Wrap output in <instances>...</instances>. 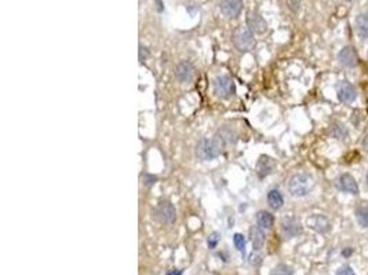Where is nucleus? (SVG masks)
Here are the masks:
<instances>
[{"label": "nucleus", "mask_w": 368, "mask_h": 275, "mask_svg": "<svg viewBox=\"0 0 368 275\" xmlns=\"http://www.w3.org/2000/svg\"><path fill=\"white\" fill-rule=\"evenodd\" d=\"M313 186H315L313 178L310 175L303 174V172L293 175L287 184L290 194L293 197H298V198L308 196L313 190Z\"/></svg>", "instance_id": "1"}, {"label": "nucleus", "mask_w": 368, "mask_h": 275, "mask_svg": "<svg viewBox=\"0 0 368 275\" xmlns=\"http://www.w3.org/2000/svg\"><path fill=\"white\" fill-rule=\"evenodd\" d=\"M221 142L217 138H213V139L203 138L196 143L195 156H196V159L201 160V161H211L221 154Z\"/></svg>", "instance_id": "2"}, {"label": "nucleus", "mask_w": 368, "mask_h": 275, "mask_svg": "<svg viewBox=\"0 0 368 275\" xmlns=\"http://www.w3.org/2000/svg\"><path fill=\"white\" fill-rule=\"evenodd\" d=\"M213 90L214 94L217 98L221 99H229L236 94V86L235 81L230 79L229 76L220 74L217 76L213 81Z\"/></svg>", "instance_id": "3"}, {"label": "nucleus", "mask_w": 368, "mask_h": 275, "mask_svg": "<svg viewBox=\"0 0 368 275\" xmlns=\"http://www.w3.org/2000/svg\"><path fill=\"white\" fill-rule=\"evenodd\" d=\"M233 44L239 51H247L248 48L252 47L254 44V33L251 32V29L245 25V26H237L233 32L232 36Z\"/></svg>", "instance_id": "4"}, {"label": "nucleus", "mask_w": 368, "mask_h": 275, "mask_svg": "<svg viewBox=\"0 0 368 275\" xmlns=\"http://www.w3.org/2000/svg\"><path fill=\"white\" fill-rule=\"evenodd\" d=\"M175 216H177L175 208H174V205L170 203V201H162V203H159V205L156 206L155 217L160 223L171 225V223H174Z\"/></svg>", "instance_id": "5"}, {"label": "nucleus", "mask_w": 368, "mask_h": 275, "mask_svg": "<svg viewBox=\"0 0 368 275\" xmlns=\"http://www.w3.org/2000/svg\"><path fill=\"white\" fill-rule=\"evenodd\" d=\"M174 74L179 83H191L195 77V66L189 61H181L175 65Z\"/></svg>", "instance_id": "6"}, {"label": "nucleus", "mask_w": 368, "mask_h": 275, "mask_svg": "<svg viewBox=\"0 0 368 275\" xmlns=\"http://www.w3.org/2000/svg\"><path fill=\"white\" fill-rule=\"evenodd\" d=\"M302 232V225L293 216L284 217L281 220V234L286 238H294Z\"/></svg>", "instance_id": "7"}, {"label": "nucleus", "mask_w": 368, "mask_h": 275, "mask_svg": "<svg viewBox=\"0 0 368 275\" xmlns=\"http://www.w3.org/2000/svg\"><path fill=\"white\" fill-rule=\"evenodd\" d=\"M337 95H338V99L342 103H352L356 99L357 96V92L354 87L349 83V81H339L337 84Z\"/></svg>", "instance_id": "8"}, {"label": "nucleus", "mask_w": 368, "mask_h": 275, "mask_svg": "<svg viewBox=\"0 0 368 275\" xmlns=\"http://www.w3.org/2000/svg\"><path fill=\"white\" fill-rule=\"evenodd\" d=\"M220 10L226 18H236L243 10V0H221Z\"/></svg>", "instance_id": "9"}, {"label": "nucleus", "mask_w": 368, "mask_h": 275, "mask_svg": "<svg viewBox=\"0 0 368 275\" xmlns=\"http://www.w3.org/2000/svg\"><path fill=\"white\" fill-rule=\"evenodd\" d=\"M308 226L310 229H313L315 231L320 232V234H325L330 231L331 229V223L330 220L323 215H312L308 217Z\"/></svg>", "instance_id": "10"}, {"label": "nucleus", "mask_w": 368, "mask_h": 275, "mask_svg": "<svg viewBox=\"0 0 368 275\" xmlns=\"http://www.w3.org/2000/svg\"><path fill=\"white\" fill-rule=\"evenodd\" d=\"M276 167L274 160L270 159L269 156H261L257 162V175L259 179H265L266 176L272 174L273 169Z\"/></svg>", "instance_id": "11"}, {"label": "nucleus", "mask_w": 368, "mask_h": 275, "mask_svg": "<svg viewBox=\"0 0 368 275\" xmlns=\"http://www.w3.org/2000/svg\"><path fill=\"white\" fill-rule=\"evenodd\" d=\"M247 26L250 28L252 33H258V35H262L265 33L266 29H268V23L266 21L257 13H250L248 17H247Z\"/></svg>", "instance_id": "12"}, {"label": "nucleus", "mask_w": 368, "mask_h": 275, "mask_svg": "<svg viewBox=\"0 0 368 275\" xmlns=\"http://www.w3.org/2000/svg\"><path fill=\"white\" fill-rule=\"evenodd\" d=\"M337 184H338L339 190H342V191H345V193H349V194H359L357 182L354 181V178L352 175L342 174L338 178Z\"/></svg>", "instance_id": "13"}, {"label": "nucleus", "mask_w": 368, "mask_h": 275, "mask_svg": "<svg viewBox=\"0 0 368 275\" xmlns=\"http://www.w3.org/2000/svg\"><path fill=\"white\" fill-rule=\"evenodd\" d=\"M338 59L342 66H345V68H354L356 64H357V54H356L353 47L346 46L339 52Z\"/></svg>", "instance_id": "14"}, {"label": "nucleus", "mask_w": 368, "mask_h": 275, "mask_svg": "<svg viewBox=\"0 0 368 275\" xmlns=\"http://www.w3.org/2000/svg\"><path fill=\"white\" fill-rule=\"evenodd\" d=\"M255 222L258 227H261L262 230H269L274 225V216L268 210H258L255 215Z\"/></svg>", "instance_id": "15"}, {"label": "nucleus", "mask_w": 368, "mask_h": 275, "mask_svg": "<svg viewBox=\"0 0 368 275\" xmlns=\"http://www.w3.org/2000/svg\"><path fill=\"white\" fill-rule=\"evenodd\" d=\"M250 235H251V242H252V248L255 249V251H259L264 244H265V239L266 235L264 230L261 229V227H258V226H254V227H251L250 229Z\"/></svg>", "instance_id": "16"}, {"label": "nucleus", "mask_w": 368, "mask_h": 275, "mask_svg": "<svg viewBox=\"0 0 368 275\" xmlns=\"http://www.w3.org/2000/svg\"><path fill=\"white\" fill-rule=\"evenodd\" d=\"M215 138L221 142V145H233L236 140H237L236 132L232 128H229V127H222L221 130L218 131V134H217Z\"/></svg>", "instance_id": "17"}, {"label": "nucleus", "mask_w": 368, "mask_h": 275, "mask_svg": "<svg viewBox=\"0 0 368 275\" xmlns=\"http://www.w3.org/2000/svg\"><path fill=\"white\" fill-rule=\"evenodd\" d=\"M266 200H268V204L269 206L274 210H279L283 205H284V198L281 196L277 188H272L268 191V196H266Z\"/></svg>", "instance_id": "18"}, {"label": "nucleus", "mask_w": 368, "mask_h": 275, "mask_svg": "<svg viewBox=\"0 0 368 275\" xmlns=\"http://www.w3.org/2000/svg\"><path fill=\"white\" fill-rule=\"evenodd\" d=\"M356 32L361 39H367L368 37V14H360L356 17L354 21Z\"/></svg>", "instance_id": "19"}, {"label": "nucleus", "mask_w": 368, "mask_h": 275, "mask_svg": "<svg viewBox=\"0 0 368 275\" xmlns=\"http://www.w3.org/2000/svg\"><path fill=\"white\" fill-rule=\"evenodd\" d=\"M331 135L337 139H343L347 137V130L345 128V125L341 123H334L331 125Z\"/></svg>", "instance_id": "20"}, {"label": "nucleus", "mask_w": 368, "mask_h": 275, "mask_svg": "<svg viewBox=\"0 0 368 275\" xmlns=\"http://www.w3.org/2000/svg\"><path fill=\"white\" fill-rule=\"evenodd\" d=\"M356 217L361 227H368V206H361L356 210Z\"/></svg>", "instance_id": "21"}, {"label": "nucleus", "mask_w": 368, "mask_h": 275, "mask_svg": "<svg viewBox=\"0 0 368 275\" xmlns=\"http://www.w3.org/2000/svg\"><path fill=\"white\" fill-rule=\"evenodd\" d=\"M270 275H294V270L287 266V264H277L276 267L272 270Z\"/></svg>", "instance_id": "22"}, {"label": "nucleus", "mask_w": 368, "mask_h": 275, "mask_svg": "<svg viewBox=\"0 0 368 275\" xmlns=\"http://www.w3.org/2000/svg\"><path fill=\"white\" fill-rule=\"evenodd\" d=\"M233 244H235V248L239 252L244 253V251H245V238H244L243 234L236 232L235 235H233Z\"/></svg>", "instance_id": "23"}, {"label": "nucleus", "mask_w": 368, "mask_h": 275, "mask_svg": "<svg viewBox=\"0 0 368 275\" xmlns=\"http://www.w3.org/2000/svg\"><path fill=\"white\" fill-rule=\"evenodd\" d=\"M221 241V234L217 231L211 232L210 235H208V238H207V246L210 248V249H215L217 246H218V242Z\"/></svg>", "instance_id": "24"}, {"label": "nucleus", "mask_w": 368, "mask_h": 275, "mask_svg": "<svg viewBox=\"0 0 368 275\" xmlns=\"http://www.w3.org/2000/svg\"><path fill=\"white\" fill-rule=\"evenodd\" d=\"M301 1H302V0H287L288 7H290V10H291V11L296 13V11L299 10V7H301Z\"/></svg>", "instance_id": "25"}, {"label": "nucleus", "mask_w": 368, "mask_h": 275, "mask_svg": "<svg viewBox=\"0 0 368 275\" xmlns=\"http://www.w3.org/2000/svg\"><path fill=\"white\" fill-rule=\"evenodd\" d=\"M337 275H356L354 274V271L352 268L349 267V266H342V267L339 268L338 271H337Z\"/></svg>", "instance_id": "26"}, {"label": "nucleus", "mask_w": 368, "mask_h": 275, "mask_svg": "<svg viewBox=\"0 0 368 275\" xmlns=\"http://www.w3.org/2000/svg\"><path fill=\"white\" fill-rule=\"evenodd\" d=\"M149 57V50H147V47H144L142 44L140 46V61L141 62H144V61H147V58Z\"/></svg>", "instance_id": "27"}, {"label": "nucleus", "mask_w": 368, "mask_h": 275, "mask_svg": "<svg viewBox=\"0 0 368 275\" xmlns=\"http://www.w3.org/2000/svg\"><path fill=\"white\" fill-rule=\"evenodd\" d=\"M144 183L147 184V186H152L153 183H156L157 181V178L156 176H152V175H145V178H144Z\"/></svg>", "instance_id": "28"}, {"label": "nucleus", "mask_w": 368, "mask_h": 275, "mask_svg": "<svg viewBox=\"0 0 368 275\" xmlns=\"http://www.w3.org/2000/svg\"><path fill=\"white\" fill-rule=\"evenodd\" d=\"M250 259L251 264H259L261 263V256H258V254H252Z\"/></svg>", "instance_id": "29"}, {"label": "nucleus", "mask_w": 368, "mask_h": 275, "mask_svg": "<svg viewBox=\"0 0 368 275\" xmlns=\"http://www.w3.org/2000/svg\"><path fill=\"white\" fill-rule=\"evenodd\" d=\"M352 253H353V249H352V248H347V249H343V251H342V254H343L345 257L350 256Z\"/></svg>", "instance_id": "30"}, {"label": "nucleus", "mask_w": 368, "mask_h": 275, "mask_svg": "<svg viewBox=\"0 0 368 275\" xmlns=\"http://www.w3.org/2000/svg\"><path fill=\"white\" fill-rule=\"evenodd\" d=\"M363 147H364V150L368 153V135L363 139Z\"/></svg>", "instance_id": "31"}, {"label": "nucleus", "mask_w": 368, "mask_h": 275, "mask_svg": "<svg viewBox=\"0 0 368 275\" xmlns=\"http://www.w3.org/2000/svg\"><path fill=\"white\" fill-rule=\"evenodd\" d=\"M156 3H157V10H159V11H163L162 0H156Z\"/></svg>", "instance_id": "32"}, {"label": "nucleus", "mask_w": 368, "mask_h": 275, "mask_svg": "<svg viewBox=\"0 0 368 275\" xmlns=\"http://www.w3.org/2000/svg\"><path fill=\"white\" fill-rule=\"evenodd\" d=\"M182 274V270H179V271H174V273H169L167 275H181Z\"/></svg>", "instance_id": "33"}, {"label": "nucleus", "mask_w": 368, "mask_h": 275, "mask_svg": "<svg viewBox=\"0 0 368 275\" xmlns=\"http://www.w3.org/2000/svg\"><path fill=\"white\" fill-rule=\"evenodd\" d=\"M367 184H368V174H367Z\"/></svg>", "instance_id": "34"}, {"label": "nucleus", "mask_w": 368, "mask_h": 275, "mask_svg": "<svg viewBox=\"0 0 368 275\" xmlns=\"http://www.w3.org/2000/svg\"><path fill=\"white\" fill-rule=\"evenodd\" d=\"M347 1H352V0H347Z\"/></svg>", "instance_id": "35"}]
</instances>
